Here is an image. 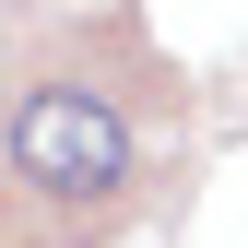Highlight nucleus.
Segmentation results:
<instances>
[{
    "instance_id": "nucleus-1",
    "label": "nucleus",
    "mask_w": 248,
    "mask_h": 248,
    "mask_svg": "<svg viewBox=\"0 0 248 248\" xmlns=\"http://www.w3.org/2000/svg\"><path fill=\"white\" fill-rule=\"evenodd\" d=\"M12 177L36 201H118L130 189V118L95 83H36L12 107Z\"/></svg>"
}]
</instances>
